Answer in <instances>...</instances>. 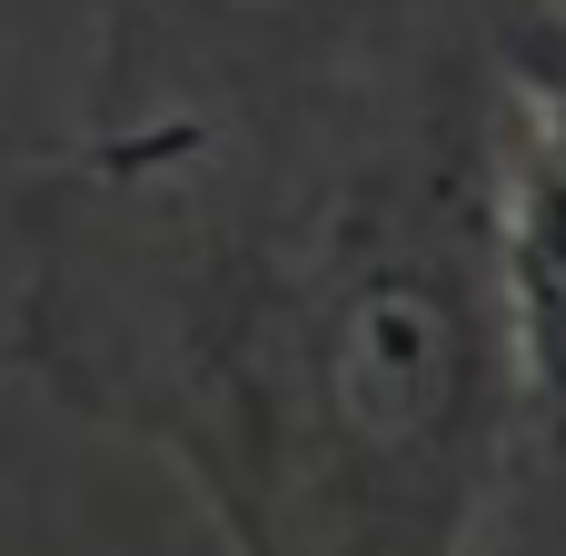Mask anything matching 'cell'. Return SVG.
Segmentation results:
<instances>
[{
    "mask_svg": "<svg viewBox=\"0 0 566 556\" xmlns=\"http://www.w3.org/2000/svg\"><path fill=\"white\" fill-rule=\"evenodd\" d=\"M497 289L527 428L566 448V139L517 109L507 139V209H497Z\"/></svg>",
    "mask_w": 566,
    "mask_h": 556,
    "instance_id": "7a4b0ae2",
    "label": "cell"
},
{
    "mask_svg": "<svg viewBox=\"0 0 566 556\" xmlns=\"http://www.w3.org/2000/svg\"><path fill=\"white\" fill-rule=\"evenodd\" d=\"M497 60H507L517 109L566 139V10L557 0H497Z\"/></svg>",
    "mask_w": 566,
    "mask_h": 556,
    "instance_id": "3957f363",
    "label": "cell"
},
{
    "mask_svg": "<svg viewBox=\"0 0 566 556\" xmlns=\"http://www.w3.org/2000/svg\"><path fill=\"white\" fill-rule=\"evenodd\" d=\"M497 0H99L10 189V358L229 556H488L527 428Z\"/></svg>",
    "mask_w": 566,
    "mask_h": 556,
    "instance_id": "6da1fadb",
    "label": "cell"
}]
</instances>
